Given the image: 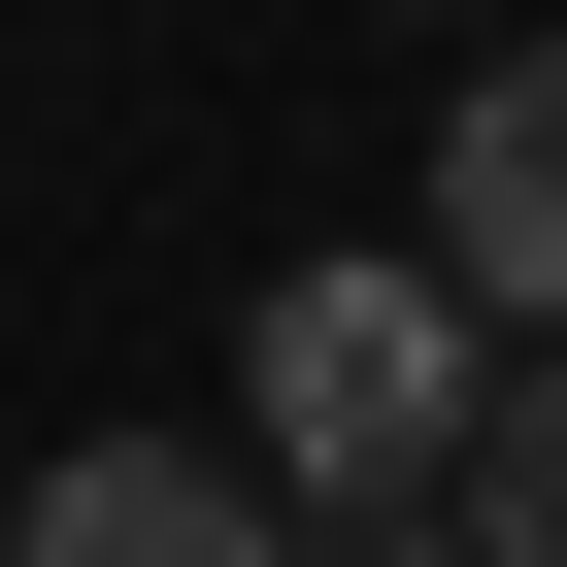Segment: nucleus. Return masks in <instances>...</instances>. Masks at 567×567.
Listing matches in <instances>:
<instances>
[{
    "label": "nucleus",
    "mask_w": 567,
    "mask_h": 567,
    "mask_svg": "<svg viewBox=\"0 0 567 567\" xmlns=\"http://www.w3.org/2000/svg\"><path fill=\"white\" fill-rule=\"evenodd\" d=\"M234 434H267V501H301V534H434V501H467V434H501V301H467L434 234H368V267H267Z\"/></svg>",
    "instance_id": "obj_1"
},
{
    "label": "nucleus",
    "mask_w": 567,
    "mask_h": 567,
    "mask_svg": "<svg viewBox=\"0 0 567 567\" xmlns=\"http://www.w3.org/2000/svg\"><path fill=\"white\" fill-rule=\"evenodd\" d=\"M0 567H301V501H267V434H68Z\"/></svg>",
    "instance_id": "obj_2"
},
{
    "label": "nucleus",
    "mask_w": 567,
    "mask_h": 567,
    "mask_svg": "<svg viewBox=\"0 0 567 567\" xmlns=\"http://www.w3.org/2000/svg\"><path fill=\"white\" fill-rule=\"evenodd\" d=\"M434 267L501 334H567V34H501V101H434Z\"/></svg>",
    "instance_id": "obj_3"
},
{
    "label": "nucleus",
    "mask_w": 567,
    "mask_h": 567,
    "mask_svg": "<svg viewBox=\"0 0 567 567\" xmlns=\"http://www.w3.org/2000/svg\"><path fill=\"white\" fill-rule=\"evenodd\" d=\"M467 567H567V334H534L501 434H467Z\"/></svg>",
    "instance_id": "obj_4"
},
{
    "label": "nucleus",
    "mask_w": 567,
    "mask_h": 567,
    "mask_svg": "<svg viewBox=\"0 0 567 567\" xmlns=\"http://www.w3.org/2000/svg\"><path fill=\"white\" fill-rule=\"evenodd\" d=\"M301 567H467V501H434V534H301Z\"/></svg>",
    "instance_id": "obj_5"
}]
</instances>
